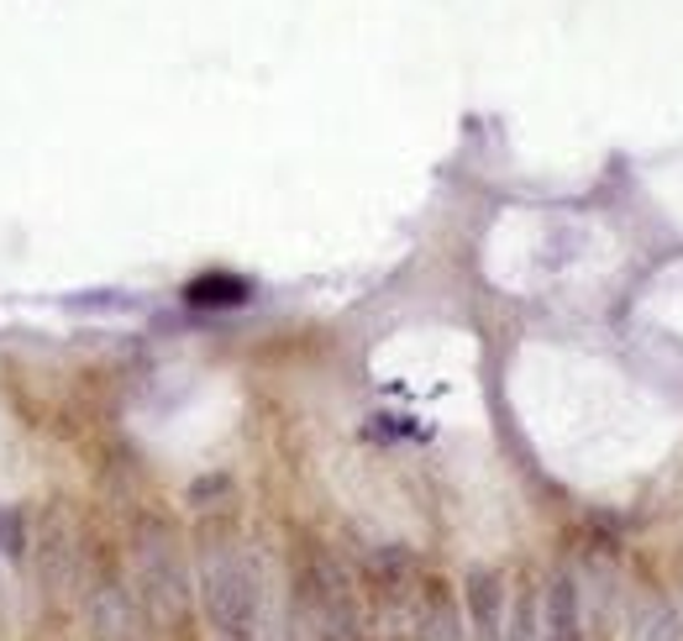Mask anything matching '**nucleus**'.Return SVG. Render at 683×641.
Here are the masks:
<instances>
[{"label":"nucleus","mask_w":683,"mask_h":641,"mask_svg":"<svg viewBox=\"0 0 683 641\" xmlns=\"http://www.w3.org/2000/svg\"><path fill=\"white\" fill-rule=\"evenodd\" d=\"M421 641H468L458 615V600L447 583H426L421 594Z\"/></svg>","instance_id":"6"},{"label":"nucleus","mask_w":683,"mask_h":641,"mask_svg":"<svg viewBox=\"0 0 683 641\" xmlns=\"http://www.w3.org/2000/svg\"><path fill=\"white\" fill-rule=\"evenodd\" d=\"M205 610L222 641H258V583L232 552H205Z\"/></svg>","instance_id":"1"},{"label":"nucleus","mask_w":683,"mask_h":641,"mask_svg":"<svg viewBox=\"0 0 683 641\" xmlns=\"http://www.w3.org/2000/svg\"><path fill=\"white\" fill-rule=\"evenodd\" d=\"M642 641H683V621L673 604H652L642 621Z\"/></svg>","instance_id":"8"},{"label":"nucleus","mask_w":683,"mask_h":641,"mask_svg":"<svg viewBox=\"0 0 683 641\" xmlns=\"http://www.w3.org/2000/svg\"><path fill=\"white\" fill-rule=\"evenodd\" d=\"M504 641H537V594H521V600H516V615H510Z\"/></svg>","instance_id":"9"},{"label":"nucleus","mask_w":683,"mask_h":641,"mask_svg":"<svg viewBox=\"0 0 683 641\" xmlns=\"http://www.w3.org/2000/svg\"><path fill=\"white\" fill-rule=\"evenodd\" d=\"M142 604H147V621L163 641H180L190 631V589H184L180 558H174L169 537L142 541Z\"/></svg>","instance_id":"2"},{"label":"nucleus","mask_w":683,"mask_h":641,"mask_svg":"<svg viewBox=\"0 0 683 641\" xmlns=\"http://www.w3.org/2000/svg\"><path fill=\"white\" fill-rule=\"evenodd\" d=\"M547 641H583V594L573 573L547 583Z\"/></svg>","instance_id":"4"},{"label":"nucleus","mask_w":683,"mask_h":641,"mask_svg":"<svg viewBox=\"0 0 683 641\" xmlns=\"http://www.w3.org/2000/svg\"><path fill=\"white\" fill-rule=\"evenodd\" d=\"M84 615H90V637H95V641H147V637H142L137 610H132V600H126V589H121V583H111V579L90 589Z\"/></svg>","instance_id":"3"},{"label":"nucleus","mask_w":683,"mask_h":641,"mask_svg":"<svg viewBox=\"0 0 683 641\" xmlns=\"http://www.w3.org/2000/svg\"><path fill=\"white\" fill-rule=\"evenodd\" d=\"M468 610H473V641H504V589L500 573H473L468 579Z\"/></svg>","instance_id":"5"},{"label":"nucleus","mask_w":683,"mask_h":641,"mask_svg":"<svg viewBox=\"0 0 683 641\" xmlns=\"http://www.w3.org/2000/svg\"><path fill=\"white\" fill-rule=\"evenodd\" d=\"M190 301H195V305H242V301H247V284L226 279V274H211V279L190 284Z\"/></svg>","instance_id":"7"}]
</instances>
